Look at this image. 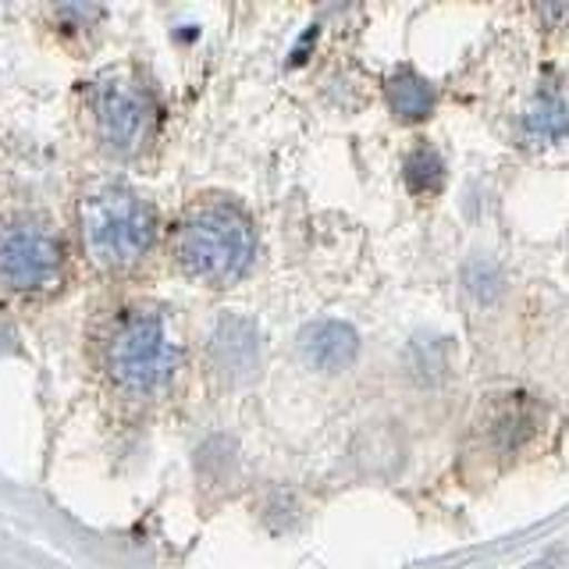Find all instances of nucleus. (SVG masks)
Returning a JSON list of instances; mask_svg holds the SVG:
<instances>
[{"label":"nucleus","mask_w":569,"mask_h":569,"mask_svg":"<svg viewBox=\"0 0 569 569\" xmlns=\"http://www.w3.org/2000/svg\"><path fill=\"white\" fill-rule=\"evenodd\" d=\"M82 236L103 267H129L157 236L153 210L129 189H103L82 203Z\"/></svg>","instance_id":"obj_2"},{"label":"nucleus","mask_w":569,"mask_h":569,"mask_svg":"<svg viewBox=\"0 0 569 569\" xmlns=\"http://www.w3.org/2000/svg\"><path fill=\"white\" fill-rule=\"evenodd\" d=\"M445 178V164L435 150L420 147L417 153H409L406 160V186L413 192H438Z\"/></svg>","instance_id":"obj_10"},{"label":"nucleus","mask_w":569,"mask_h":569,"mask_svg":"<svg viewBox=\"0 0 569 569\" xmlns=\"http://www.w3.org/2000/svg\"><path fill=\"white\" fill-rule=\"evenodd\" d=\"M150 107L147 97L129 82H107L100 89V132L107 147L118 153H132L147 136Z\"/></svg>","instance_id":"obj_5"},{"label":"nucleus","mask_w":569,"mask_h":569,"mask_svg":"<svg viewBox=\"0 0 569 569\" xmlns=\"http://www.w3.org/2000/svg\"><path fill=\"white\" fill-rule=\"evenodd\" d=\"M178 352L157 317H129L114 331L107 363L114 381L132 391H153L174 373Z\"/></svg>","instance_id":"obj_3"},{"label":"nucleus","mask_w":569,"mask_h":569,"mask_svg":"<svg viewBox=\"0 0 569 569\" xmlns=\"http://www.w3.org/2000/svg\"><path fill=\"white\" fill-rule=\"evenodd\" d=\"M178 260L207 284H231L249 271L253 260V228L246 213L228 203H210L189 213L178 231Z\"/></svg>","instance_id":"obj_1"},{"label":"nucleus","mask_w":569,"mask_h":569,"mask_svg":"<svg viewBox=\"0 0 569 569\" xmlns=\"http://www.w3.org/2000/svg\"><path fill=\"white\" fill-rule=\"evenodd\" d=\"M299 349L313 370L338 373L352 367L356 352H360V335L346 320H313L299 331Z\"/></svg>","instance_id":"obj_6"},{"label":"nucleus","mask_w":569,"mask_h":569,"mask_svg":"<svg viewBox=\"0 0 569 569\" xmlns=\"http://www.w3.org/2000/svg\"><path fill=\"white\" fill-rule=\"evenodd\" d=\"M213 356L228 373L246 378V373L257 370L260 360V331L246 317H224L213 331Z\"/></svg>","instance_id":"obj_7"},{"label":"nucleus","mask_w":569,"mask_h":569,"mask_svg":"<svg viewBox=\"0 0 569 569\" xmlns=\"http://www.w3.org/2000/svg\"><path fill=\"white\" fill-rule=\"evenodd\" d=\"M61 267V246L36 224H11L0 236V278L14 289H40Z\"/></svg>","instance_id":"obj_4"},{"label":"nucleus","mask_w":569,"mask_h":569,"mask_svg":"<svg viewBox=\"0 0 569 569\" xmlns=\"http://www.w3.org/2000/svg\"><path fill=\"white\" fill-rule=\"evenodd\" d=\"M388 103L402 121H423L435 111V89L427 79L413 76V71H399L388 82Z\"/></svg>","instance_id":"obj_8"},{"label":"nucleus","mask_w":569,"mask_h":569,"mask_svg":"<svg viewBox=\"0 0 569 569\" xmlns=\"http://www.w3.org/2000/svg\"><path fill=\"white\" fill-rule=\"evenodd\" d=\"M566 132V111L556 97H541V103H533L527 111V136L541 142H556Z\"/></svg>","instance_id":"obj_9"}]
</instances>
